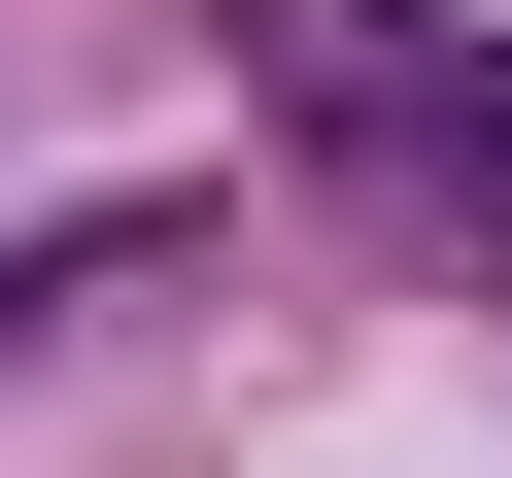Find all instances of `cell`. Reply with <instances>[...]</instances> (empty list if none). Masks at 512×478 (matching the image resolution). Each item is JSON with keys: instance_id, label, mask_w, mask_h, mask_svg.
I'll use <instances>...</instances> for the list:
<instances>
[{"instance_id": "obj_1", "label": "cell", "mask_w": 512, "mask_h": 478, "mask_svg": "<svg viewBox=\"0 0 512 478\" xmlns=\"http://www.w3.org/2000/svg\"><path fill=\"white\" fill-rule=\"evenodd\" d=\"M205 35L274 69V137H342L410 205H512V35H478V0H205Z\"/></svg>"}]
</instances>
